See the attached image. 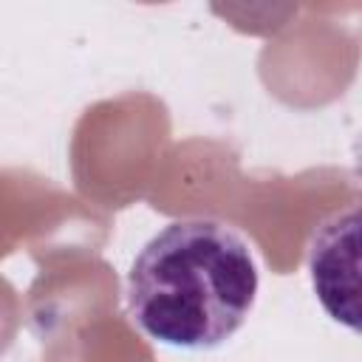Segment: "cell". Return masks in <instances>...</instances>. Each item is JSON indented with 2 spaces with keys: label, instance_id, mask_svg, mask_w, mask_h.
Listing matches in <instances>:
<instances>
[{
  "label": "cell",
  "instance_id": "cell-1",
  "mask_svg": "<svg viewBox=\"0 0 362 362\" xmlns=\"http://www.w3.org/2000/svg\"><path fill=\"white\" fill-rule=\"evenodd\" d=\"M257 266L249 243L221 221H173L153 235L127 272V308L156 342L206 351L249 317Z\"/></svg>",
  "mask_w": 362,
  "mask_h": 362
},
{
  "label": "cell",
  "instance_id": "cell-2",
  "mask_svg": "<svg viewBox=\"0 0 362 362\" xmlns=\"http://www.w3.org/2000/svg\"><path fill=\"white\" fill-rule=\"evenodd\" d=\"M308 274L325 314L362 334V204L317 226L308 243Z\"/></svg>",
  "mask_w": 362,
  "mask_h": 362
}]
</instances>
